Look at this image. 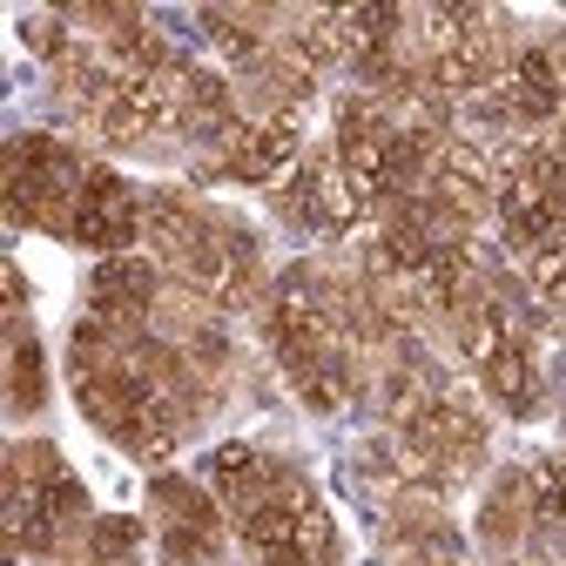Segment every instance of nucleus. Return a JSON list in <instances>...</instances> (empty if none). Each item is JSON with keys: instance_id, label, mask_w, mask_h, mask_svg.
Listing matches in <instances>:
<instances>
[{"instance_id": "9d476101", "label": "nucleus", "mask_w": 566, "mask_h": 566, "mask_svg": "<svg viewBox=\"0 0 566 566\" xmlns=\"http://www.w3.org/2000/svg\"><path fill=\"white\" fill-rule=\"evenodd\" d=\"M135 237H142V189L122 169L95 163L88 189H82V209H75V243L95 250V256H128Z\"/></svg>"}, {"instance_id": "9b49d317", "label": "nucleus", "mask_w": 566, "mask_h": 566, "mask_svg": "<svg viewBox=\"0 0 566 566\" xmlns=\"http://www.w3.org/2000/svg\"><path fill=\"white\" fill-rule=\"evenodd\" d=\"M291 217L304 230H317V237H344V230H358L371 209H365L358 189H350V176L337 169V156L324 149V156H304L291 169Z\"/></svg>"}, {"instance_id": "f8f14e48", "label": "nucleus", "mask_w": 566, "mask_h": 566, "mask_svg": "<svg viewBox=\"0 0 566 566\" xmlns=\"http://www.w3.org/2000/svg\"><path fill=\"white\" fill-rule=\"evenodd\" d=\"M156 297H163V270H156V256H102L95 263V276H88V317H108V324H149V311H156Z\"/></svg>"}, {"instance_id": "4468645a", "label": "nucleus", "mask_w": 566, "mask_h": 566, "mask_svg": "<svg viewBox=\"0 0 566 566\" xmlns=\"http://www.w3.org/2000/svg\"><path fill=\"white\" fill-rule=\"evenodd\" d=\"M479 539H485L492 559H506V566L533 546V492H526V465L492 479V492L479 500Z\"/></svg>"}, {"instance_id": "39448f33", "label": "nucleus", "mask_w": 566, "mask_h": 566, "mask_svg": "<svg viewBox=\"0 0 566 566\" xmlns=\"http://www.w3.org/2000/svg\"><path fill=\"white\" fill-rule=\"evenodd\" d=\"M398 459H405V479L411 485H465L485 472V452H492V432H485V411L452 385L439 378L432 391H418L398 418Z\"/></svg>"}, {"instance_id": "6e6552de", "label": "nucleus", "mask_w": 566, "mask_h": 566, "mask_svg": "<svg viewBox=\"0 0 566 566\" xmlns=\"http://www.w3.org/2000/svg\"><path fill=\"white\" fill-rule=\"evenodd\" d=\"M297 163H304L297 115H256V108H243V122L209 149V176H223V182H276Z\"/></svg>"}, {"instance_id": "f03ea898", "label": "nucleus", "mask_w": 566, "mask_h": 566, "mask_svg": "<svg viewBox=\"0 0 566 566\" xmlns=\"http://www.w3.org/2000/svg\"><path fill=\"white\" fill-rule=\"evenodd\" d=\"M209 485L230 506L237 539L263 566H337V526L304 465L263 446H223L209 459Z\"/></svg>"}, {"instance_id": "423d86ee", "label": "nucleus", "mask_w": 566, "mask_h": 566, "mask_svg": "<svg viewBox=\"0 0 566 566\" xmlns=\"http://www.w3.org/2000/svg\"><path fill=\"white\" fill-rule=\"evenodd\" d=\"M88 169L95 163L75 149V142L41 135V128L34 135H14L8 142V217L75 243V209H82Z\"/></svg>"}, {"instance_id": "1a4fd4ad", "label": "nucleus", "mask_w": 566, "mask_h": 566, "mask_svg": "<svg viewBox=\"0 0 566 566\" xmlns=\"http://www.w3.org/2000/svg\"><path fill=\"white\" fill-rule=\"evenodd\" d=\"M391 566H472L452 526V492L439 485H398L391 500Z\"/></svg>"}, {"instance_id": "2eb2a0df", "label": "nucleus", "mask_w": 566, "mask_h": 566, "mask_svg": "<svg viewBox=\"0 0 566 566\" xmlns=\"http://www.w3.org/2000/svg\"><path fill=\"white\" fill-rule=\"evenodd\" d=\"M41 398H48L41 344H34V331L14 317V324H8V405H14V411H41Z\"/></svg>"}, {"instance_id": "dca6fc26", "label": "nucleus", "mask_w": 566, "mask_h": 566, "mask_svg": "<svg viewBox=\"0 0 566 566\" xmlns=\"http://www.w3.org/2000/svg\"><path fill=\"white\" fill-rule=\"evenodd\" d=\"M559 432H566V411H559Z\"/></svg>"}, {"instance_id": "ddd939ff", "label": "nucleus", "mask_w": 566, "mask_h": 566, "mask_svg": "<svg viewBox=\"0 0 566 566\" xmlns=\"http://www.w3.org/2000/svg\"><path fill=\"white\" fill-rule=\"evenodd\" d=\"M479 385L500 398L513 418H533L539 405H546V371H539V344H533V324L520 331V337H506L492 358L479 365Z\"/></svg>"}, {"instance_id": "f257e3e1", "label": "nucleus", "mask_w": 566, "mask_h": 566, "mask_svg": "<svg viewBox=\"0 0 566 566\" xmlns=\"http://www.w3.org/2000/svg\"><path fill=\"white\" fill-rule=\"evenodd\" d=\"M142 237H149L156 270L189 291V304L196 297L217 311L263 304V243L230 209L163 182V189H142Z\"/></svg>"}, {"instance_id": "7ed1b4c3", "label": "nucleus", "mask_w": 566, "mask_h": 566, "mask_svg": "<svg viewBox=\"0 0 566 566\" xmlns=\"http://www.w3.org/2000/svg\"><path fill=\"white\" fill-rule=\"evenodd\" d=\"M263 337L276 350V371L304 398V411L337 418L371 391V365H365L358 337L344 331L324 270L297 263L291 276H276V291L263 297Z\"/></svg>"}, {"instance_id": "0eeeda50", "label": "nucleus", "mask_w": 566, "mask_h": 566, "mask_svg": "<svg viewBox=\"0 0 566 566\" xmlns=\"http://www.w3.org/2000/svg\"><path fill=\"white\" fill-rule=\"evenodd\" d=\"M149 500H156V546H163V559L169 566H209L223 553V513H217V500L196 485V479H182V472H163L156 485H149Z\"/></svg>"}, {"instance_id": "20e7f679", "label": "nucleus", "mask_w": 566, "mask_h": 566, "mask_svg": "<svg viewBox=\"0 0 566 566\" xmlns=\"http://www.w3.org/2000/svg\"><path fill=\"white\" fill-rule=\"evenodd\" d=\"M88 485L48 439H21L8 452V559H54L88 526Z\"/></svg>"}]
</instances>
